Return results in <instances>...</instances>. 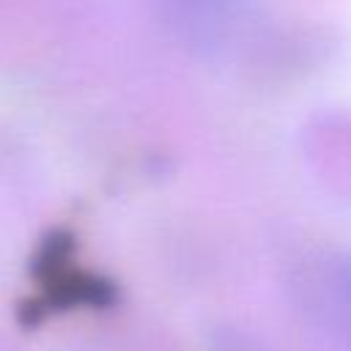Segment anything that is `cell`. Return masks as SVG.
<instances>
[{"mask_svg": "<svg viewBox=\"0 0 351 351\" xmlns=\"http://www.w3.org/2000/svg\"><path fill=\"white\" fill-rule=\"evenodd\" d=\"M167 27L186 44L219 47L247 16L252 0H148Z\"/></svg>", "mask_w": 351, "mask_h": 351, "instance_id": "cell-1", "label": "cell"}, {"mask_svg": "<svg viewBox=\"0 0 351 351\" xmlns=\"http://www.w3.org/2000/svg\"><path fill=\"white\" fill-rule=\"evenodd\" d=\"M324 304L329 324L351 346V258L335 263L324 282Z\"/></svg>", "mask_w": 351, "mask_h": 351, "instance_id": "cell-2", "label": "cell"}]
</instances>
